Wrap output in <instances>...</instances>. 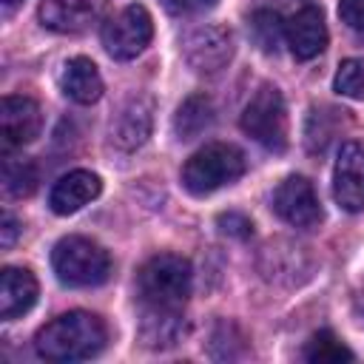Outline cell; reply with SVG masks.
Returning <instances> with one entry per match:
<instances>
[{"mask_svg": "<svg viewBox=\"0 0 364 364\" xmlns=\"http://www.w3.org/2000/svg\"><path fill=\"white\" fill-rule=\"evenodd\" d=\"M37 182H40V171L31 159H17V156L3 159V188L9 196L14 199L31 196L37 191Z\"/></svg>", "mask_w": 364, "mask_h": 364, "instance_id": "44dd1931", "label": "cell"}, {"mask_svg": "<svg viewBox=\"0 0 364 364\" xmlns=\"http://www.w3.org/2000/svg\"><path fill=\"white\" fill-rule=\"evenodd\" d=\"M193 287V270L185 256L156 253L136 273V296L142 307H176L188 301Z\"/></svg>", "mask_w": 364, "mask_h": 364, "instance_id": "7a4b0ae2", "label": "cell"}, {"mask_svg": "<svg viewBox=\"0 0 364 364\" xmlns=\"http://www.w3.org/2000/svg\"><path fill=\"white\" fill-rule=\"evenodd\" d=\"M333 199L347 213L364 210V142H344L333 168Z\"/></svg>", "mask_w": 364, "mask_h": 364, "instance_id": "8fae6325", "label": "cell"}, {"mask_svg": "<svg viewBox=\"0 0 364 364\" xmlns=\"http://www.w3.org/2000/svg\"><path fill=\"white\" fill-rule=\"evenodd\" d=\"M51 267L68 287H97L111 276V256L88 236H65L51 250Z\"/></svg>", "mask_w": 364, "mask_h": 364, "instance_id": "277c9868", "label": "cell"}, {"mask_svg": "<svg viewBox=\"0 0 364 364\" xmlns=\"http://www.w3.org/2000/svg\"><path fill=\"white\" fill-rule=\"evenodd\" d=\"M139 341L151 350H168L185 336V316L176 307H142Z\"/></svg>", "mask_w": 364, "mask_h": 364, "instance_id": "9a60e30c", "label": "cell"}, {"mask_svg": "<svg viewBox=\"0 0 364 364\" xmlns=\"http://www.w3.org/2000/svg\"><path fill=\"white\" fill-rule=\"evenodd\" d=\"M347 122V111L333 108V105H318L310 108L307 125H304V142L310 154H324L330 148V142L338 136V131Z\"/></svg>", "mask_w": 364, "mask_h": 364, "instance_id": "ac0fdd59", "label": "cell"}, {"mask_svg": "<svg viewBox=\"0 0 364 364\" xmlns=\"http://www.w3.org/2000/svg\"><path fill=\"white\" fill-rule=\"evenodd\" d=\"M102 191V179L91 171H68L65 176H60L48 193V205L57 216H68L77 213L80 208H85L91 199H97Z\"/></svg>", "mask_w": 364, "mask_h": 364, "instance_id": "5bb4252c", "label": "cell"}, {"mask_svg": "<svg viewBox=\"0 0 364 364\" xmlns=\"http://www.w3.org/2000/svg\"><path fill=\"white\" fill-rule=\"evenodd\" d=\"M20 0H3V6H17Z\"/></svg>", "mask_w": 364, "mask_h": 364, "instance_id": "83f0119b", "label": "cell"}, {"mask_svg": "<svg viewBox=\"0 0 364 364\" xmlns=\"http://www.w3.org/2000/svg\"><path fill=\"white\" fill-rule=\"evenodd\" d=\"M43 131V111L31 97L9 94L0 102V148L3 154L34 142Z\"/></svg>", "mask_w": 364, "mask_h": 364, "instance_id": "9c48e42d", "label": "cell"}, {"mask_svg": "<svg viewBox=\"0 0 364 364\" xmlns=\"http://www.w3.org/2000/svg\"><path fill=\"white\" fill-rule=\"evenodd\" d=\"M304 361H316V364H333V361H353V350L333 333V330H318L307 338L304 350H301Z\"/></svg>", "mask_w": 364, "mask_h": 364, "instance_id": "7402d4cb", "label": "cell"}, {"mask_svg": "<svg viewBox=\"0 0 364 364\" xmlns=\"http://www.w3.org/2000/svg\"><path fill=\"white\" fill-rule=\"evenodd\" d=\"M333 88H336L341 97L364 100V57H350V60H344V63L338 65V71H336Z\"/></svg>", "mask_w": 364, "mask_h": 364, "instance_id": "603a6c76", "label": "cell"}, {"mask_svg": "<svg viewBox=\"0 0 364 364\" xmlns=\"http://www.w3.org/2000/svg\"><path fill=\"white\" fill-rule=\"evenodd\" d=\"M284 26H287V23H284L276 11H270V9H259V11H253V14H250V23H247L253 43H256L262 51H267V54H276L279 46L287 43V37H284Z\"/></svg>", "mask_w": 364, "mask_h": 364, "instance_id": "ffe728a7", "label": "cell"}, {"mask_svg": "<svg viewBox=\"0 0 364 364\" xmlns=\"http://www.w3.org/2000/svg\"><path fill=\"white\" fill-rule=\"evenodd\" d=\"M270 208L276 210V216L282 222H287L290 228H299V230H310L324 219L313 182L299 173H293L276 185Z\"/></svg>", "mask_w": 364, "mask_h": 364, "instance_id": "ba28073f", "label": "cell"}, {"mask_svg": "<svg viewBox=\"0 0 364 364\" xmlns=\"http://www.w3.org/2000/svg\"><path fill=\"white\" fill-rule=\"evenodd\" d=\"M17 233H20V222L6 210V213H3V222H0V247H3V250L11 247L14 239H17Z\"/></svg>", "mask_w": 364, "mask_h": 364, "instance_id": "4316f807", "label": "cell"}, {"mask_svg": "<svg viewBox=\"0 0 364 364\" xmlns=\"http://www.w3.org/2000/svg\"><path fill=\"white\" fill-rule=\"evenodd\" d=\"M108 0H43L40 20L57 34H80L102 20Z\"/></svg>", "mask_w": 364, "mask_h": 364, "instance_id": "7c38bea8", "label": "cell"}, {"mask_svg": "<svg viewBox=\"0 0 364 364\" xmlns=\"http://www.w3.org/2000/svg\"><path fill=\"white\" fill-rule=\"evenodd\" d=\"M233 48H236V43H233L230 28L216 26V23H205V26L191 28L182 37V46H179L185 63L196 74H216V71H222L233 60Z\"/></svg>", "mask_w": 364, "mask_h": 364, "instance_id": "52a82bcc", "label": "cell"}, {"mask_svg": "<svg viewBox=\"0 0 364 364\" xmlns=\"http://www.w3.org/2000/svg\"><path fill=\"white\" fill-rule=\"evenodd\" d=\"M247 168L245 154L230 142H208L182 165V185L193 196L213 193L236 182Z\"/></svg>", "mask_w": 364, "mask_h": 364, "instance_id": "3957f363", "label": "cell"}, {"mask_svg": "<svg viewBox=\"0 0 364 364\" xmlns=\"http://www.w3.org/2000/svg\"><path fill=\"white\" fill-rule=\"evenodd\" d=\"M100 37H102V48L108 51V57H114V60H134L151 43L154 20H151L145 6L134 3V6H125L119 14L108 17Z\"/></svg>", "mask_w": 364, "mask_h": 364, "instance_id": "8992f818", "label": "cell"}, {"mask_svg": "<svg viewBox=\"0 0 364 364\" xmlns=\"http://www.w3.org/2000/svg\"><path fill=\"white\" fill-rule=\"evenodd\" d=\"M284 37L290 46V54L296 60H313L327 48V26H324V14L316 6H304L299 9L287 26H284Z\"/></svg>", "mask_w": 364, "mask_h": 364, "instance_id": "4fadbf2b", "label": "cell"}, {"mask_svg": "<svg viewBox=\"0 0 364 364\" xmlns=\"http://www.w3.org/2000/svg\"><path fill=\"white\" fill-rule=\"evenodd\" d=\"M216 225H219V230H222L225 236H233V239H247V236L253 233V222H250L245 213H236V210L222 213V216L216 219Z\"/></svg>", "mask_w": 364, "mask_h": 364, "instance_id": "cb8c5ba5", "label": "cell"}, {"mask_svg": "<svg viewBox=\"0 0 364 364\" xmlns=\"http://www.w3.org/2000/svg\"><path fill=\"white\" fill-rule=\"evenodd\" d=\"M210 125H213V102L208 94H191L188 100H182V105L173 114V134L182 142L196 139Z\"/></svg>", "mask_w": 364, "mask_h": 364, "instance_id": "d6986e66", "label": "cell"}, {"mask_svg": "<svg viewBox=\"0 0 364 364\" xmlns=\"http://www.w3.org/2000/svg\"><path fill=\"white\" fill-rule=\"evenodd\" d=\"M242 131L256 139L262 148L282 154L287 148V105L276 85L264 82L259 91L247 100L242 111Z\"/></svg>", "mask_w": 364, "mask_h": 364, "instance_id": "5b68a950", "label": "cell"}, {"mask_svg": "<svg viewBox=\"0 0 364 364\" xmlns=\"http://www.w3.org/2000/svg\"><path fill=\"white\" fill-rule=\"evenodd\" d=\"M165 11L176 14V17H191V14H202L210 11L219 0H159Z\"/></svg>", "mask_w": 364, "mask_h": 364, "instance_id": "d4e9b609", "label": "cell"}, {"mask_svg": "<svg viewBox=\"0 0 364 364\" xmlns=\"http://www.w3.org/2000/svg\"><path fill=\"white\" fill-rule=\"evenodd\" d=\"M108 341L105 321L85 310H68L51 318L34 336V350L46 361H85L94 358Z\"/></svg>", "mask_w": 364, "mask_h": 364, "instance_id": "6da1fadb", "label": "cell"}, {"mask_svg": "<svg viewBox=\"0 0 364 364\" xmlns=\"http://www.w3.org/2000/svg\"><path fill=\"white\" fill-rule=\"evenodd\" d=\"M63 94L80 105H91L102 97V77L88 57H71L60 77Z\"/></svg>", "mask_w": 364, "mask_h": 364, "instance_id": "e0dca14e", "label": "cell"}, {"mask_svg": "<svg viewBox=\"0 0 364 364\" xmlns=\"http://www.w3.org/2000/svg\"><path fill=\"white\" fill-rule=\"evenodd\" d=\"M338 17L355 31H364V0H338Z\"/></svg>", "mask_w": 364, "mask_h": 364, "instance_id": "484cf974", "label": "cell"}, {"mask_svg": "<svg viewBox=\"0 0 364 364\" xmlns=\"http://www.w3.org/2000/svg\"><path fill=\"white\" fill-rule=\"evenodd\" d=\"M37 301V279L26 267H3L0 273V318L11 321Z\"/></svg>", "mask_w": 364, "mask_h": 364, "instance_id": "2e32d148", "label": "cell"}, {"mask_svg": "<svg viewBox=\"0 0 364 364\" xmlns=\"http://www.w3.org/2000/svg\"><path fill=\"white\" fill-rule=\"evenodd\" d=\"M154 128V102L145 94H131L108 125V136L119 151H136L148 142Z\"/></svg>", "mask_w": 364, "mask_h": 364, "instance_id": "30bf717a", "label": "cell"}]
</instances>
